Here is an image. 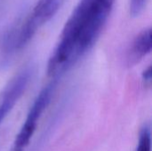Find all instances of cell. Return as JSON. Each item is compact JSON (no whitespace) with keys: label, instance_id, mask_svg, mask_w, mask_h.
I'll return each mask as SVG.
<instances>
[{"label":"cell","instance_id":"cell-1","mask_svg":"<svg viewBox=\"0 0 152 151\" xmlns=\"http://www.w3.org/2000/svg\"><path fill=\"white\" fill-rule=\"evenodd\" d=\"M116 0H79L66 21L48 61L47 73L57 78L78 62L103 31Z\"/></svg>","mask_w":152,"mask_h":151},{"label":"cell","instance_id":"cell-2","mask_svg":"<svg viewBox=\"0 0 152 151\" xmlns=\"http://www.w3.org/2000/svg\"><path fill=\"white\" fill-rule=\"evenodd\" d=\"M66 0H38L23 20L10 28L1 43L2 53L8 56L21 51L37 32L60 11Z\"/></svg>","mask_w":152,"mask_h":151},{"label":"cell","instance_id":"cell-3","mask_svg":"<svg viewBox=\"0 0 152 151\" xmlns=\"http://www.w3.org/2000/svg\"><path fill=\"white\" fill-rule=\"evenodd\" d=\"M55 88L56 80L45 86L37 94L28 112L26 119L19 133L16 135L12 151H24L28 146L30 140L37 130L38 121L51 102Z\"/></svg>","mask_w":152,"mask_h":151},{"label":"cell","instance_id":"cell-4","mask_svg":"<svg viewBox=\"0 0 152 151\" xmlns=\"http://www.w3.org/2000/svg\"><path fill=\"white\" fill-rule=\"evenodd\" d=\"M31 76L32 69L30 68L24 69L5 86L0 97V124L22 96L30 81Z\"/></svg>","mask_w":152,"mask_h":151},{"label":"cell","instance_id":"cell-5","mask_svg":"<svg viewBox=\"0 0 152 151\" xmlns=\"http://www.w3.org/2000/svg\"><path fill=\"white\" fill-rule=\"evenodd\" d=\"M151 52V29L144 28L133 40L127 51V62L134 65Z\"/></svg>","mask_w":152,"mask_h":151},{"label":"cell","instance_id":"cell-6","mask_svg":"<svg viewBox=\"0 0 152 151\" xmlns=\"http://www.w3.org/2000/svg\"><path fill=\"white\" fill-rule=\"evenodd\" d=\"M135 151H151V131L149 125H144L142 127Z\"/></svg>","mask_w":152,"mask_h":151},{"label":"cell","instance_id":"cell-7","mask_svg":"<svg viewBox=\"0 0 152 151\" xmlns=\"http://www.w3.org/2000/svg\"><path fill=\"white\" fill-rule=\"evenodd\" d=\"M148 0H130L129 10L133 17L138 16L145 8Z\"/></svg>","mask_w":152,"mask_h":151},{"label":"cell","instance_id":"cell-8","mask_svg":"<svg viewBox=\"0 0 152 151\" xmlns=\"http://www.w3.org/2000/svg\"><path fill=\"white\" fill-rule=\"evenodd\" d=\"M142 78L145 81V84L150 85L151 82V66H150L147 69L144 70L142 74Z\"/></svg>","mask_w":152,"mask_h":151}]
</instances>
